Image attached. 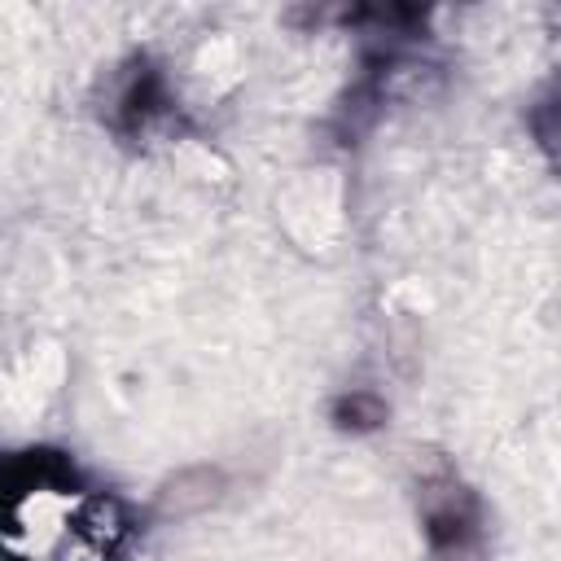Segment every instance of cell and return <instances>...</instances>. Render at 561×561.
<instances>
[{
	"instance_id": "6da1fadb",
	"label": "cell",
	"mask_w": 561,
	"mask_h": 561,
	"mask_svg": "<svg viewBox=\"0 0 561 561\" xmlns=\"http://www.w3.org/2000/svg\"><path fill=\"white\" fill-rule=\"evenodd\" d=\"M416 513L434 561H469L482 548V500L451 469H434L421 478Z\"/></svg>"
},
{
	"instance_id": "7a4b0ae2",
	"label": "cell",
	"mask_w": 561,
	"mask_h": 561,
	"mask_svg": "<svg viewBox=\"0 0 561 561\" xmlns=\"http://www.w3.org/2000/svg\"><path fill=\"white\" fill-rule=\"evenodd\" d=\"M180 114L175 96H171V83L162 75L158 61H149L145 53L131 57L114 88H110V101H105V127L123 140H149L158 136L162 127H171Z\"/></svg>"
},
{
	"instance_id": "3957f363",
	"label": "cell",
	"mask_w": 561,
	"mask_h": 561,
	"mask_svg": "<svg viewBox=\"0 0 561 561\" xmlns=\"http://www.w3.org/2000/svg\"><path fill=\"white\" fill-rule=\"evenodd\" d=\"M526 127H530L535 149L548 158V167L561 171V75H552V79L539 88V96L530 101Z\"/></svg>"
},
{
	"instance_id": "277c9868",
	"label": "cell",
	"mask_w": 561,
	"mask_h": 561,
	"mask_svg": "<svg viewBox=\"0 0 561 561\" xmlns=\"http://www.w3.org/2000/svg\"><path fill=\"white\" fill-rule=\"evenodd\" d=\"M329 416L346 434H368V430H381L386 425V403L373 390H346V394L333 399Z\"/></svg>"
}]
</instances>
